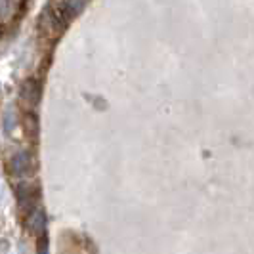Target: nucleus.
<instances>
[{
    "label": "nucleus",
    "mask_w": 254,
    "mask_h": 254,
    "mask_svg": "<svg viewBox=\"0 0 254 254\" xmlns=\"http://www.w3.org/2000/svg\"><path fill=\"white\" fill-rule=\"evenodd\" d=\"M10 170H12L13 174H17V176H25V174H29V172L33 170V163H31L29 153H25V151L17 153L12 161H10Z\"/></svg>",
    "instance_id": "1"
}]
</instances>
